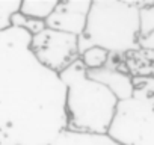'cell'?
Instances as JSON below:
<instances>
[{"mask_svg":"<svg viewBox=\"0 0 154 145\" xmlns=\"http://www.w3.org/2000/svg\"><path fill=\"white\" fill-rule=\"evenodd\" d=\"M56 3V0H24V2H20L18 12L26 17L45 21L47 17L53 12Z\"/></svg>","mask_w":154,"mask_h":145,"instance_id":"30bf717a","label":"cell"},{"mask_svg":"<svg viewBox=\"0 0 154 145\" xmlns=\"http://www.w3.org/2000/svg\"><path fill=\"white\" fill-rule=\"evenodd\" d=\"M154 2L145 0L139 9V36L137 45L139 50L152 51L154 47Z\"/></svg>","mask_w":154,"mask_h":145,"instance_id":"9c48e42d","label":"cell"},{"mask_svg":"<svg viewBox=\"0 0 154 145\" xmlns=\"http://www.w3.org/2000/svg\"><path fill=\"white\" fill-rule=\"evenodd\" d=\"M154 85L118 100L106 134L119 145H154Z\"/></svg>","mask_w":154,"mask_h":145,"instance_id":"277c9868","label":"cell"},{"mask_svg":"<svg viewBox=\"0 0 154 145\" xmlns=\"http://www.w3.org/2000/svg\"><path fill=\"white\" fill-rule=\"evenodd\" d=\"M86 76L91 80L103 85L109 92L113 94V97L116 100L130 98L134 92L133 77L130 76L128 69L118 66V63L113 60V56H110L109 62L104 66H101L98 69L86 71Z\"/></svg>","mask_w":154,"mask_h":145,"instance_id":"52a82bcc","label":"cell"},{"mask_svg":"<svg viewBox=\"0 0 154 145\" xmlns=\"http://www.w3.org/2000/svg\"><path fill=\"white\" fill-rule=\"evenodd\" d=\"M29 42L21 29L0 32V145H50L66 128L65 88Z\"/></svg>","mask_w":154,"mask_h":145,"instance_id":"6da1fadb","label":"cell"},{"mask_svg":"<svg viewBox=\"0 0 154 145\" xmlns=\"http://www.w3.org/2000/svg\"><path fill=\"white\" fill-rule=\"evenodd\" d=\"M59 79L65 88L66 128L106 133L118 103L113 94L86 76V69L79 59L60 71Z\"/></svg>","mask_w":154,"mask_h":145,"instance_id":"3957f363","label":"cell"},{"mask_svg":"<svg viewBox=\"0 0 154 145\" xmlns=\"http://www.w3.org/2000/svg\"><path fill=\"white\" fill-rule=\"evenodd\" d=\"M109 59L110 54L100 47H89L79 54V60L86 71H92L104 66L109 62Z\"/></svg>","mask_w":154,"mask_h":145,"instance_id":"8fae6325","label":"cell"},{"mask_svg":"<svg viewBox=\"0 0 154 145\" xmlns=\"http://www.w3.org/2000/svg\"><path fill=\"white\" fill-rule=\"evenodd\" d=\"M9 27H15V29H21L24 32H27L30 36L42 32L45 29V21H41V20H35V18H30V17H26L23 15L21 12H14L9 18Z\"/></svg>","mask_w":154,"mask_h":145,"instance_id":"7c38bea8","label":"cell"},{"mask_svg":"<svg viewBox=\"0 0 154 145\" xmlns=\"http://www.w3.org/2000/svg\"><path fill=\"white\" fill-rule=\"evenodd\" d=\"M50 145H119L106 133H86L63 128Z\"/></svg>","mask_w":154,"mask_h":145,"instance_id":"ba28073f","label":"cell"},{"mask_svg":"<svg viewBox=\"0 0 154 145\" xmlns=\"http://www.w3.org/2000/svg\"><path fill=\"white\" fill-rule=\"evenodd\" d=\"M91 8V0H63L57 2L53 12L45 20V27L74 36H80L85 24L86 15Z\"/></svg>","mask_w":154,"mask_h":145,"instance_id":"8992f818","label":"cell"},{"mask_svg":"<svg viewBox=\"0 0 154 145\" xmlns=\"http://www.w3.org/2000/svg\"><path fill=\"white\" fill-rule=\"evenodd\" d=\"M20 8L18 0H0V32L9 27V18Z\"/></svg>","mask_w":154,"mask_h":145,"instance_id":"4fadbf2b","label":"cell"},{"mask_svg":"<svg viewBox=\"0 0 154 145\" xmlns=\"http://www.w3.org/2000/svg\"><path fill=\"white\" fill-rule=\"evenodd\" d=\"M145 0H94L86 24L77 36L79 54L89 47H100L110 56L124 57L139 50V9Z\"/></svg>","mask_w":154,"mask_h":145,"instance_id":"7a4b0ae2","label":"cell"},{"mask_svg":"<svg viewBox=\"0 0 154 145\" xmlns=\"http://www.w3.org/2000/svg\"><path fill=\"white\" fill-rule=\"evenodd\" d=\"M29 50L42 66L56 74L79 59L77 36L47 27L30 36Z\"/></svg>","mask_w":154,"mask_h":145,"instance_id":"5b68a950","label":"cell"}]
</instances>
